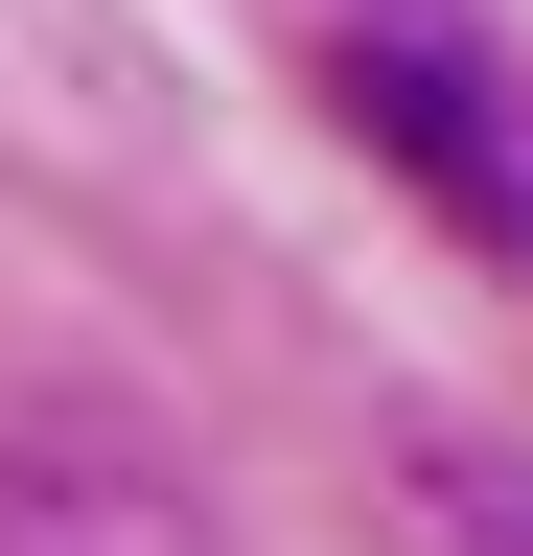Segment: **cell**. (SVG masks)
<instances>
[{"mask_svg":"<svg viewBox=\"0 0 533 556\" xmlns=\"http://www.w3.org/2000/svg\"><path fill=\"white\" fill-rule=\"evenodd\" d=\"M0 556H210L163 464H93V441H0Z\"/></svg>","mask_w":533,"mask_h":556,"instance_id":"6da1fadb","label":"cell"},{"mask_svg":"<svg viewBox=\"0 0 533 556\" xmlns=\"http://www.w3.org/2000/svg\"><path fill=\"white\" fill-rule=\"evenodd\" d=\"M348 93H371V116L441 163V208H487V232H510V139H487V93H464L441 47H348Z\"/></svg>","mask_w":533,"mask_h":556,"instance_id":"7a4b0ae2","label":"cell"},{"mask_svg":"<svg viewBox=\"0 0 533 556\" xmlns=\"http://www.w3.org/2000/svg\"><path fill=\"white\" fill-rule=\"evenodd\" d=\"M418 510H441L464 556H533V464H487V441H418Z\"/></svg>","mask_w":533,"mask_h":556,"instance_id":"3957f363","label":"cell"}]
</instances>
